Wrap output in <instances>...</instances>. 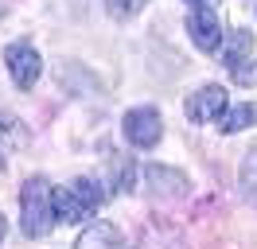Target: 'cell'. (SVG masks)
I'll use <instances>...</instances> for the list:
<instances>
[{
    "mask_svg": "<svg viewBox=\"0 0 257 249\" xmlns=\"http://www.w3.org/2000/svg\"><path fill=\"white\" fill-rule=\"evenodd\" d=\"M148 0H105V8H109L117 20H128V16H137L141 8H145Z\"/></svg>",
    "mask_w": 257,
    "mask_h": 249,
    "instance_id": "cell-15",
    "label": "cell"
},
{
    "mask_svg": "<svg viewBox=\"0 0 257 249\" xmlns=\"http://www.w3.org/2000/svg\"><path fill=\"white\" fill-rule=\"evenodd\" d=\"M238 179H241V195H245V199L257 206V148H249V152H245Z\"/></svg>",
    "mask_w": 257,
    "mask_h": 249,
    "instance_id": "cell-11",
    "label": "cell"
},
{
    "mask_svg": "<svg viewBox=\"0 0 257 249\" xmlns=\"http://www.w3.org/2000/svg\"><path fill=\"white\" fill-rule=\"evenodd\" d=\"M121 133H125V140L133 144V148L148 152V148L160 144L164 121H160V113H156L152 105H137V109H128L125 117H121Z\"/></svg>",
    "mask_w": 257,
    "mask_h": 249,
    "instance_id": "cell-3",
    "label": "cell"
},
{
    "mask_svg": "<svg viewBox=\"0 0 257 249\" xmlns=\"http://www.w3.org/2000/svg\"><path fill=\"white\" fill-rule=\"evenodd\" d=\"M0 168H4V156H0Z\"/></svg>",
    "mask_w": 257,
    "mask_h": 249,
    "instance_id": "cell-19",
    "label": "cell"
},
{
    "mask_svg": "<svg viewBox=\"0 0 257 249\" xmlns=\"http://www.w3.org/2000/svg\"><path fill=\"white\" fill-rule=\"evenodd\" d=\"M230 78H234L238 86H257V62H253V59L230 62Z\"/></svg>",
    "mask_w": 257,
    "mask_h": 249,
    "instance_id": "cell-13",
    "label": "cell"
},
{
    "mask_svg": "<svg viewBox=\"0 0 257 249\" xmlns=\"http://www.w3.org/2000/svg\"><path fill=\"white\" fill-rule=\"evenodd\" d=\"M187 4H203V0H187Z\"/></svg>",
    "mask_w": 257,
    "mask_h": 249,
    "instance_id": "cell-18",
    "label": "cell"
},
{
    "mask_svg": "<svg viewBox=\"0 0 257 249\" xmlns=\"http://www.w3.org/2000/svg\"><path fill=\"white\" fill-rule=\"evenodd\" d=\"M145 191L152 199H183L187 195V175L164 164H145Z\"/></svg>",
    "mask_w": 257,
    "mask_h": 249,
    "instance_id": "cell-5",
    "label": "cell"
},
{
    "mask_svg": "<svg viewBox=\"0 0 257 249\" xmlns=\"http://www.w3.org/2000/svg\"><path fill=\"white\" fill-rule=\"evenodd\" d=\"M74 249H125V233L117 230L113 222H90L78 233Z\"/></svg>",
    "mask_w": 257,
    "mask_h": 249,
    "instance_id": "cell-8",
    "label": "cell"
},
{
    "mask_svg": "<svg viewBox=\"0 0 257 249\" xmlns=\"http://www.w3.org/2000/svg\"><path fill=\"white\" fill-rule=\"evenodd\" d=\"M59 222V210H55V187L43 179V175H32L28 183L20 187V226L28 237H47Z\"/></svg>",
    "mask_w": 257,
    "mask_h": 249,
    "instance_id": "cell-1",
    "label": "cell"
},
{
    "mask_svg": "<svg viewBox=\"0 0 257 249\" xmlns=\"http://www.w3.org/2000/svg\"><path fill=\"white\" fill-rule=\"evenodd\" d=\"M4 62H8V74H12V82H16L20 90H32L35 82H39V74H43L39 51L32 43H24V39L4 47Z\"/></svg>",
    "mask_w": 257,
    "mask_h": 249,
    "instance_id": "cell-4",
    "label": "cell"
},
{
    "mask_svg": "<svg viewBox=\"0 0 257 249\" xmlns=\"http://www.w3.org/2000/svg\"><path fill=\"white\" fill-rule=\"evenodd\" d=\"M222 113H226V90L214 86V82L187 97V117H191L195 125H207V121H214V117H222Z\"/></svg>",
    "mask_w": 257,
    "mask_h": 249,
    "instance_id": "cell-7",
    "label": "cell"
},
{
    "mask_svg": "<svg viewBox=\"0 0 257 249\" xmlns=\"http://www.w3.org/2000/svg\"><path fill=\"white\" fill-rule=\"evenodd\" d=\"M0 137L16 148V144H24V140H28V133H24V129H16V121H12V117H0Z\"/></svg>",
    "mask_w": 257,
    "mask_h": 249,
    "instance_id": "cell-16",
    "label": "cell"
},
{
    "mask_svg": "<svg viewBox=\"0 0 257 249\" xmlns=\"http://www.w3.org/2000/svg\"><path fill=\"white\" fill-rule=\"evenodd\" d=\"M137 187V168L133 160L113 152V164H109V191H133Z\"/></svg>",
    "mask_w": 257,
    "mask_h": 249,
    "instance_id": "cell-9",
    "label": "cell"
},
{
    "mask_svg": "<svg viewBox=\"0 0 257 249\" xmlns=\"http://www.w3.org/2000/svg\"><path fill=\"white\" fill-rule=\"evenodd\" d=\"M249 51H253V31H230V43H226V66L230 62H241V59H249Z\"/></svg>",
    "mask_w": 257,
    "mask_h": 249,
    "instance_id": "cell-12",
    "label": "cell"
},
{
    "mask_svg": "<svg viewBox=\"0 0 257 249\" xmlns=\"http://www.w3.org/2000/svg\"><path fill=\"white\" fill-rule=\"evenodd\" d=\"M105 199V191L94 179H74L70 187H55V210L59 222H90L97 214V206Z\"/></svg>",
    "mask_w": 257,
    "mask_h": 249,
    "instance_id": "cell-2",
    "label": "cell"
},
{
    "mask_svg": "<svg viewBox=\"0 0 257 249\" xmlns=\"http://www.w3.org/2000/svg\"><path fill=\"white\" fill-rule=\"evenodd\" d=\"M137 249H179V237H172L168 230H152Z\"/></svg>",
    "mask_w": 257,
    "mask_h": 249,
    "instance_id": "cell-14",
    "label": "cell"
},
{
    "mask_svg": "<svg viewBox=\"0 0 257 249\" xmlns=\"http://www.w3.org/2000/svg\"><path fill=\"white\" fill-rule=\"evenodd\" d=\"M187 31H191V43L199 47V51H218L222 47V24H218V16L210 12V8H195L191 16H187Z\"/></svg>",
    "mask_w": 257,
    "mask_h": 249,
    "instance_id": "cell-6",
    "label": "cell"
},
{
    "mask_svg": "<svg viewBox=\"0 0 257 249\" xmlns=\"http://www.w3.org/2000/svg\"><path fill=\"white\" fill-rule=\"evenodd\" d=\"M0 237H4V218H0Z\"/></svg>",
    "mask_w": 257,
    "mask_h": 249,
    "instance_id": "cell-17",
    "label": "cell"
},
{
    "mask_svg": "<svg viewBox=\"0 0 257 249\" xmlns=\"http://www.w3.org/2000/svg\"><path fill=\"white\" fill-rule=\"evenodd\" d=\"M249 125H257V105L253 101H245V105L222 113V133H241V129H249Z\"/></svg>",
    "mask_w": 257,
    "mask_h": 249,
    "instance_id": "cell-10",
    "label": "cell"
}]
</instances>
